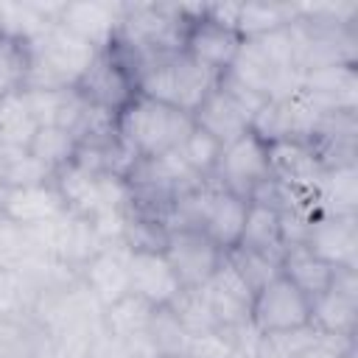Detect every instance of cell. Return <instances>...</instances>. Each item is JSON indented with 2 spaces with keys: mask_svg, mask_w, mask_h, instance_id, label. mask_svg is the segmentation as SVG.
Returning a JSON list of instances; mask_svg holds the SVG:
<instances>
[{
  "mask_svg": "<svg viewBox=\"0 0 358 358\" xmlns=\"http://www.w3.org/2000/svg\"><path fill=\"white\" fill-rule=\"evenodd\" d=\"M201 294L210 305V313L218 327H243L249 324V305H252V288L241 280V274L229 266L224 257L215 274L201 285Z\"/></svg>",
  "mask_w": 358,
  "mask_h": 358,
  "instance_id": "obj_15",
  "label": "cell"
},
{
  "mask_svg": "<svg viewBox=\"0 0 358 358\" xmlns=\"http://www.w3.org/2000/svg\"><path fill=\"white\" fill-rule=\"evenodd\" d=\"M145 341L154 358L162 355H187V344H190V333L185 330V324L179 322V316L173 313V308H154L148 327H145Z\"/></svg>",
  "mask_w": 358,
  "mask_h": 358,
  "instance_id": "obj_27",
  "label": "cell"
},
{
  "mask_svg": "<svg viewBox=\"0 0 358 358\" xmlns=\"http://www.w3.org/2000/svg\"><path fill=\"white\" fill-rule=\"evenodd\" d=\"M95 358H131V355H126V352H123V350L103 333V341H101V350H98Z\"/></svg>",
  "mask_w": 358,
  "mask_h": 358,
  "instance_id": "obj_35",
  "label": "cell"
},
{
  "mask_svg": "<svg viewBox=\"0 0 358 358\" xmlns=\"http://www.w3.org/2000/svg\"><path fill=\"white\" fill-rule=\"evenodd\" d=\"M25 98L31 103V112L39 126H53V129H67L76 131L87 112V101L78 95L76 87L67 90H25Z\"/></svg>",
  "mask_w": 358,
  "mask_h": 358,
  "instance_id": "obj_21",
  "label": "cell"
},
{
  "mask_svg": "<svg viewBox=\"0 0 358 358\" xmlns=\"http://www.w3.org/2000/svg\"><path fill=\"white\" fill-rule=\"evenodd\" d=\"M50 179H53V171L48 165H42L28 148H3L0 145V182L8 190L45 185Z\"/></svg>",
  "mask_w": 358,
  "mask_h": 358,
  "instance_id": "obj_28",
  "label": "cell"
},
{
  "mask_svg": "<svg viewBox=\"0 0 358 358\" xmlns=\"http://www.w3.org/2000/svg\"><path fill=\"white\" fill-rule=\"evenodd\" d=\"M299 87L324 112H355L358 106V73L355 64H327L302 73Z\"/></svg>",
  "mask_w": 358,
  "mask_h": 358,
  "instance_id": "obj_16",
  "label": "cell"
},
{
  "mask_svg": "<svg viewBox=\"0 0 358 358\" xmlns=\"http://www.w3.org/2000/svg\"><path fill=\"white\" fill-rule=\"evenodd\" d=\"M268 176H271L268 173V143L252 129L241 134L238 140L221 145L213 182L224 187L227 193H235L249 201L257 185L266 182Z\"/></svg>",
  "mask_w": 358,
  "mask_h": 358,
  "instance_id": "obj_7",
  "label": "cell"
},
{
  "mask_svg": "<svg viewBox=\"0 0 358 358\" xmlns=\"http://www.w3.org/2000/svg\"><path fill=\"white\" fill-rule=\"evenodd\" d=\"M31 73V50L25 39L0 31V98L22 92Z\"/></svg>",
  "mask_w": 358,
  "mask_h": 358,
  "instance_id": "obj_29",
  "label": "cell"
},
{
  "mask_svg": "<svg viewBox=\"0 0 358 358\" xmlns=\"http://www.w3.org/2000/svg\"><path fill=\"white\" fill-rule=\"evenodd\" d=\"M296 20V3H238L235 31L243 39L288 28Z\"/></svg>",
  "mask_w": 358,
  "mask_h": 358,
  "instance_id": "obj_24",
  "label": "cell"
},
{
  "mask_svg": "<svg viewBox=\"0 0 358 358\" xmlns=\"http://www.w3.org/2000/svg\"><path fill=\"white\" fill-rule=\"evenodd\" d=\"M28 151L42 162L48 165L53 173L67 165L73 157H76V134L67 131V129H53V126H39L36 137L31 140Z\"/></svg>",
  "mask_w": 358,
  "mask_h": 358,
  "instance_id": "obj_31",
  "label": "cell"
},
{
  "mask_svg": "<svg viewBox=\"0 0 358 358\" xmlns=\"http://www.w3.org/2000/svg\"><path fill=\"white\" fill-rule=\"evenodd\" d=\"M126 14V3L112 0H84V3H62L56 22L90 42L95 50H103L120 31Z\"/></svg>",
  "mask_w": 358,
  "mask_h": 358,
  "instance_id": "obj_13",
  "label": "cell"
},
{
  "mask_svg": "<svg viewBox=\"0 0 358 358\" xmlns=\"http://www.w3.org/2000/svg\"><path fill=\"white\" fill-rule=\"evenodd\" d=\"M193 123L204 129L210 137H215L221 145L238 140L252 129V112L221 84L213 87V92L201 101V106L193 112Z\"/></svg>",
  "mask_w": 358,
  "mask_h": 358,
  "instance_id": "obj_18",
  "label": "cell"
},
{
  "mask_svg": "<svg viewBox=\"0 0 358 358\" xmlns=\"http://www.w3.org/2000/svg\"><path fill=\"white\" fill-rule=\"evenodd\" d=\"M224 257L229 260V266L241 274V280L255 291H260L268 280H274L280 274V257L246 249V246H232L229 252H224Z\"/></svg>",
  "mask_w": 358,
  "mask_h": 358,
  "instance_id": "obj_30",
  "label": "cell"
},
{
  "mask_svg": "<svg viewBox=\"0 0 358 358\" xmlns=\"http://www.w3.org/2000/svg\"><path fill=\"white\" fill-rule=\"evenodd\" d=\"M76 90L90 106L117 115L137 95V67L115 42H109L95 53Z\"/></svg>",
  "mask_w": 358,
  "mask_h": 358,
  "instance_id": "obj_5",
  "label": "cell"
},
{
  "mask_svg": "<svg viewBox=\"0 0 358 358\" xmlns=\"http://www.w3.org/2000/svg\"><path fill=\"white\" fill-rule=\"evenodd\" d=\"M193 115L137 92L117 115L115 131L134 159H157L176 151L193 131Z\"/></svg>",
  "mask_w": 358,
  "mask_h": 358,
  "instance_id": "obj_1",
  "label": "cell"
},
{
  "mask_svg": "<svg viewBox=\"0 0 358 358\" xmlns=\"http://www.w3.org/2000/svg\"><path fill=\"white\" fill-rule=\"evenodd\" d=\"M39 123L31 112V103L22 92L0 98V145L3 148H28L36 137Z\"/></svg>",
  "mask_w": 358,
  "mask_h": 358,
  "instance_id": "obj_25",
  "label": "cell"
},
{
  "mask_svg": "<svg viewBox=\"0 0 358 358\" xmlns=\"http://www.w3.org/2000/svg\"><path fill=\"white\" fill-rule=\"evenodd\" d=\"M162 358H185V355H162Z\"/></svg>",
  "mask_w": 358,
  "mask_h": 358,
  "instance_id": "obj_36",
  "label": "cell"
},
{
  "mask_svg": "<svg viewBox=\"0 0 358 358\" xmlns=\"http://www.w3.org/2000/svg\"><path fill=\"white\" fill-rule=\"evenodd\" d=\"M358 308V277L355 268H336L333 285L310 299V324L319 336L352 341Z\"/></svg>",
  "mask_w": 358,
  "mask_h": 358,
  "instance_id": "obj_10",
  "label": "cell"
},
{
  "mask_svg": "<svg viewBox=\"0 0 358 358\" xmlns=\"http://www.w3.org/2000/svg\"><path fill=\"white\" fill-rule=\"evenodd\" d=\"M305 246L333 268H355V257H358V215L313 213Z\"/></svg>",
  "mask_w": 358,
  "mask_h": 358,
  "instance_id": "obj_12",
  "label": "cell"
},
{
  "mask_svg": "<svg viewBox=\"0 0 358 358\" xmlns=\"http://www.w3.org/2000/svg\"><path fill=\"white\" fill-rule=\"evenodd\" d=\"M313 210L336 213V215H355V210H358V168L355 165L324 168L322 179L313 187Z\"/></svg>",
  "mask_w": 358,
  "mask_h": 358,
  "instance_id": "obj_22",
  "label": "cell"
},
{
  "mask_svg": "<svg viewBox=\"0 0 358 358\" xmlns=\"http://www.w3.org/2000/svg\"><path fill=\"white\" fill-rule=\"evenodd\" d=\"M129 294L151 308H168L182 294V282L168 263L165 252H131L129 260Z\"/></svg>",
  "mask_w": 358,
  "mask_h": 358,
  "instance_id": "obj_14",
  "label": "cell"
},
{
  "mask_svg": "<svg viewBox=\"0 0 358 358\" xmlns=\"http://www.w3.org/2000/svg\"><path fill=\"white\" fill-rule=\"evenodd\" d=\"M218 78L221 76H215L213 70L190 59L185 50H176L168 56H157L140 67L137 92L193 115L201 106V101L213 92Z\"/></svg>",
  "mask_w": 358,
  "mask_h": 358,
  "instance_id": "obj_2",
  "label": "cell"
},
{
  "mask_svg": "<svg viewBox=\"0 0 358 358\" xmlns=\"http://www.w3.org/2000/svg\"><path fill=\"white\" fill-rule=\"evenodd\" d=\"M176 154L182 157V162L199 176V179H210L221 154V143L215 137H210L204 129L193 126V131L185 137V143L176 148Z\"/></svg>",
  "mask_w": 358,
  "mask_h": 358,
  "instance_id": "obj_32",
  "label": "cell"
},
{
  "mask_svg": "<svg viewBox=\"0 0 358 358\" xmlns=\"http://www.w3.org/2000/svg\"><path fill=\"white\" fill-rule=\"evenodd\" d=\"M238 246L271 255V257H282V238H280V213L274 207L249 201L246 210V221H243V232Z\"/></svg>",
  "mask_w": 358,
  "mask_h": 358,
  "instance_id": "obj_26",
  "label": "cell"
},
{
  "mask_svg": "<svg viewBox=\"0 0 358 358\" xmlns=\"http://www.w3.org/2000/svg\"><path fill=\"white\" fill-rule=\"evenodd\" d=\"M64 210L67 207H64V201H62L53 179L45 182V185H31V187H14V190H8L6 199H3V207H0V213L6 218H11L14 224H20L25 229L39 227V224H48L56 215H62Z\"/></svg>",
  "mask_w": 358,
  "mask_h": 358,
  "instance_id": "obj_19",
  "label": "cell"
},
{
  "mask_svg": "<svg viewBox=\"0 0 358 358\" xmlns=\"http://www.w3.org/2000/svg\"><path fill=\"white\" fill-rule=\"evenodd\" d=\"M129 260L131 249L123 241H103L101 249L76 271L81 285L98 299L101 308L129 294Z\"/></svg>",
  "mask_w": 358,
  "mask_h": 358,
  "instance_id": "obj_11",
  "label": "cell"
},
{
  "mask_svg": "<svg viewBox=\"0 0 358 358\" xmlns=\"http://www.w3.org/2000/svg\"><path fill=\"white\" fill-rule=\"evenodd\" d=\"M162 252L173 266L182 288H201L224 260V252L201 229L193 227H173Z\"/></svg>",
  "mask_w": 358,
  "mask_h": 358,
  "instance_id": "obj_9",
  "label": "cell"
},
{
  "mask_svg": "<svg viewBox=\"0 0 358 358\" xmlns=\"http://www.w3.org/2000/svg\"><path fill=\"white\" fill-rule=\"evenodd\" d=\"M190 25L187 6H162V3H126L123 25L117 42H123L140 62V67L157 56L182 50L185 31Z\"/></svg>",
  "mask_w": 358,
  "mask_h": 358,
  "instance_id": "obj_4",
  "label": "cell"
},
{
  "mask_svg": "<svg viewBox=\"0 0 358 358\" xmlns=\"http://www.w3.org/2000/svg\"><path fill=\"white\" fill-rule=\"evenodd\" d=\"M31 50V73L25 90H67L81 81L87 67L95 59V48L53 22L39 36L28 42Z\"/></svg>",
  "mask_w": 358,
  "mask_h": 358,
  "instance_id": "obj_3",
  "label": "cell"
},
{
  "mask_svg": "<svg viewBox=\"0 0 358 358\" xmlns=\"http://www.w3.org/2000/svg\"><path fill=\"white\" fill-rule=\"evenodd\" d=\"M190 14V25L185 31V45L182 50L196 59L199 64H204L207 70H213L215 76L229 73V67L238 59V50L243 45V36L232 28L224 25L221 20L207 14V3L201 6H187Z\"/></svg>",
  "mask_w": 358,
  "mask_h": 358,
  "instance_id": "obj_8",
  "label": "cell"
},
{
  "mask_svg": "<svg viewBox=\"0 0 358 358\" xmlns=\"http://www.w3.org/2000/svg\"><path fill=\"white\" fill-rule=\"evenodd\" d=\"M268 173L271 179L313 196V187L324 173V165L319 162L308 140H274L268 143Z\"/></svg>",
  "mask_w": 358,
  "mask_h": 358,
  "instance_id": "obj_17",
  "label": "cell"
},
{
  "mask_svg": "<svg viewBox=\"0 0 358 358\" xmlns=\"http://www.w3.org/2000/svg\"><path fill=\"white\" fill-rule=\"evenodd\" d=\"M280 274H285L308 299H313V296L324 294V291L333 285L336 268L327 266L324 260H319V257L302 243V246H288V249H282Z\"/></svg>",
  "mask_w": 358,
  "mask_h": 358,
  "instance_id": "obj_23",
  "label": "cell"
},
{
  "mask_svg": "<svg viewBox=\"0 0 358 358\" xmlns=\"http://www.w3.org/2000/svg\"><path fill=\"white\" fill-rule=\"evenodd\" d=\"M246 210H249V201L235 196V193H227L224 187L215 185L207 207H204V215H201V224L199 229L221 249V252H229L232 246H238L241 241V232H243V221H246Z\"/></svg>",
  "mask_w": 358,
  "mask_h": 358,
  "instance_id": "obj_20",
  "label": "cell"
},
{
  "mask_svg": "<svg viewBox=\"0 0 358 358\" xmlns=\"http://www.w3.org/2000/svg\"><path fill=\"white\" fill-rule=\"evenodd\" d=\"M249 324L257 336L302 330L310 324V299L285 274H277L260 291H255L249 305Z\"/></svg>",
  "mask_w": 358,
  "mask_h": 358,
  "instance_id": "obj_6",
  "label": "cell"
},
{
  "mask_svg": "<svg viewBox=\"0 0 358 358\" xmlns=\"http://www.w3.org/2000/svg\"><path fill=\"white\" fill-rule=\"evenodd\" d=\"M173 313L179 316V322L185 324V330L190 336H199V333H207V330H215V319L210 313V305L201 294V288H182V294L173 299Z\"/></svg>",
  "mask_w": 358,
  "mask_h": 358,
  "instance_id": "obj_33",
  "label": "cell"
},
{
  "mask_svg": "<svg viewBox=\"0 0 358 358\" xmlns=\"http://www.w3.org/2000/svg\"><path fill=\"white\" fill-rule=\"evenodd\" d=\"M294 358H352V341L319 336L308 347H302Z\"/></svg>",
  "mask_w": 358,
  "mask_h": 358,
  "instance_id": "obj_34",
  "label": "cell"
}]
</instances>
